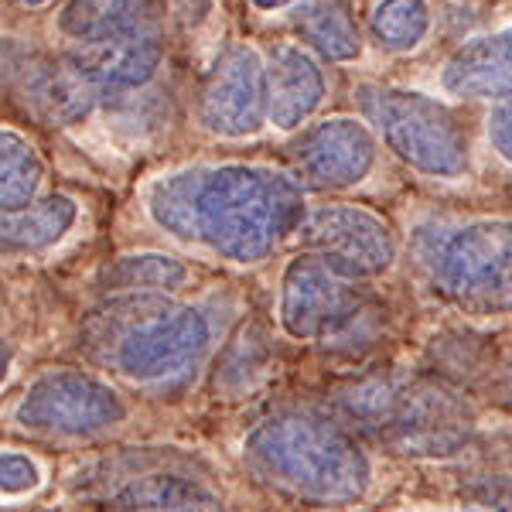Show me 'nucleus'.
I'll use <instances>...</instances> for the list:
<instances>
[{
    "label": "nucleus",
    "mask_w": 512,
    "mask_h": 512,
    "mask_svg": "<svg viewBox=\"0 0 512 512\" xmlns=\"http://www.w3.org/2000/svg\"><path fill=\"white\" fill-rule=\"evenodd\" d=\"M140 198L168 239L236 267L270 260L308 209L301 178L253 161L185 164L147 181Z\"/></svg>",
    "instance_id": "f257e3e1"
},
{
    "label": "nucleus",
    "mask_w": 512,
    "mask_h": 512,
    "mask_svg": "<svg viewBox=\"0 0 512 512\" xmlns=\"http://www.w3.org/2000/svg\"><path fill=\"white\" fill-rule=\"evenodd\" d=\"M243 461L263 485L318 506L362 502L373 489V461L355 434L304 410L260 420L243 437Z\"/></svg>",
    "instance_id": "f03ea898"
},
{
    "label": "nucleus",
    "mask_w": 512,
    "mask_h": 512,
    "mask_svg": "<svg viewBox=\"0 0 512 512\" xmlns=\"http://www.w3.org/2000/svg\"><path fill=\"white\" fill-rule=\"evenodd\" d=\"M219 311L212 304H175L161 294H130L99 332L106 366L134 386L164 390L185 383L205 366L219 342Z\"/></svg>",
    "instance_id": "7ed1b4c3"
},
{
    "label": "nucleus",
    "mask_w": 512,
    "mask_h": 512,
    "mask_svg": "<svg viewBox=\"0 0 512 512\" xmlns=\"http://www.w3.org/2000/svg\"><path fill=\"white\" fill-rule=\"evenodd\" d=\"M417 270L444 308L468 318L512 315V219L475 216L420 229Z\"/></svg>",
    "instance_id": "20e7f679"
},
{
    "label": "nucleus",
    "mask_w": 512,
    "mask_h": 512,
    "mask_svg": "<svg viewBox=\"0 0 512 512\" xmlns=\"http://www.w3.org/2000/svg\"><path fill=\"white\" fill-rule=\"evenodd\" d=\"M352 103L396 161L431 181L472 175V137L451 103L390 82H359Z\"/></svg>",
    "instance_id": "39448f33"
},
{
    "label": "nucleus",
    "mask_w": 512,
    "mask_h": 512,
    "mask_svg": "<svg viewBox=\"0 0 512 512\" xmlns=\"http://www.w3.org/2000/svg\"><path fill=\"white\" fill-rule=\"evenodd\" d=\"M345 410L379 441L420 458H448L472 434L465 403L431 383H362L345 396Z\"/></svg>",
    "instance_id": "423d86ee"
},
{
    "label": "nucleus",
    "mask_w": 512,
    "mask_h": 512,
    "mask_svg": "<svg viewBox=\"0 0 512 512\" xmlns=\"http://www.w3.org/2000/svg\"><path fill=\"white\" fill-rule=\"evenodd\" d=\"M369 315L376 311L359 280L335 274L315 253L304 250L280 274L277 321L297 342L355 345V335L369 328Z\"/></svg>",
    "instance_id": "0eeeda50"
},
{
    "label": "nucleus",
    "mask_w": 512,
    "mask_h": 512,
    "mask_svg": "<svg viewBox=\"0 0 512 512\" xmlns=\"http://www.w3.org/2000/svg\"><path fill=\"white\" fill-rule=\"evenodd\" d=\"M130 403L93 373L48 369L31 379L14 407V424L45 441H89L127 424Z\"/></svg>",
    "instance_id": "6e6552de"
},
{
    "label": "nucleus",
    "mask_w": 512,
    "mask_h": 512,
    "mask_svg": "<svg viewBox=\"0 0 512 512\" xmlns=\"http://www.w3.org/2000/svg\"><path fill=\"white\" fill-rule=\"evenodd\" d=\"M294 236L335 274L359 280V284L386 277L400 260V239L393 226L366 205H308Z\"/></svg>",
    "instance_id": "1a4fd4ad"
},
{
    "label": "nucleus",
    "mask_w": 512,
    "mask_h": 512,
    "mask_svg": "<svg viewBox=\"0 0 512 512\" xmlns=\"http://www.w3.org/2000/svg\"><path fill=\"white\" fill-rule=\"evenodd\" d=\"M198 123L219 140H250L267 123V59L250 41L219 52L198 89Z\"/></svg>",
    "instance_id": "9d476101"
},
{
    "label": "nucleus",
    "mask_w": 512,
    "mask_h": 512,
    "mask_svg": "<svg viewBox=\"0 0 512 512\" xmlns=\"http://www.w3.org/2000/svg\"><path fill=\"white\" fill-rule=\"evenodd\" d=\"M294 175L315 192H349L373 178L379 168V140L366 120L328 117L301 134L291 144Z\"/></svg>",
    "instance_id": "9b49d317"
},
{
    "label": "nucleus",
    "mask_w": 512,
    "mask_h": 512,
    "mask_svg": "<svg viewBox=\"0 0 512 512\" xmlns=\"http://www.w3.org/2000/svg\"><path fill=\"white\" fill-rule=\"evenodd\" d=\"M72 55H76L79 69L86 72V79L93 82L99 99L137 93L158 76L164 62L161 18L123 24L106 35L79 41Z\"/></svg>",
    "instance_id": "f8f14e48"
},
{
    "label": "nucleus",
    "mask_w": 512,
    "mask_h": 512,
    "mask_svg": "<svg viewBox=\"0 0 512 512\" xmlns=\"http://www.w3.org/2000/svg\"><path fill=\"white\" fill-rule=\"evenodd\" d=\"M444 96L465 103H506L512 99V21L465 38L437 72Z\"/></svg>",
    "instance_id": "ddd939ff"
},
{
    "label": "nucleus",
    "mask_w": 512,
    "mask_h": 512,
    "mask_svg": "<svg viewBox=\"0 0 512 512\" xmlns=\"http://www.w3.org/2000/svg\"><path fill=\"white\" fill-rule=\"evenodd\" d=\"M328 79L311 48L284 41L267 55V123L294 134L321 110Z\"/></svg>",
    "instance_id": "4468645a"
},
{
    "label": "nucleus",
    "mask_w": 512,
    "mask_h": 512,
    "mask_svg": "<svg viewBox=\"0 0 512 512\" xmlns=\"http://www.w3.org/2000/svg\"><path fill=\"white\" fill-rule=\"evenodd\" d=\"M287 21L297 41L325 62L349 65L366 52L352 0H294L287 7Z\"/></svg>",
    "instance_id": "2eb2a0df"
},
{
    "label": "nucleus",
    "mask_w": 512,
    "mask_h": 512,
    "mask_svg": "<svg viewBox=\"0 0 512 512\" xmlns=\"http://www.w3.org/2000/svg\"><path fill=\"white\" fill-rule=\"evenodd\" d=\"M106 502L113 509H219L222 495L192 472L154 465L137 475H123Z\"/></svg>",
    "instance_id": "dca6fc26"
},
{
    "label": "nucleus",
    "mask_w": 512,
    "mask_h": 512,
    "mask_svg": "<svg viewBox=\"0 0 512 512\" xmlns=\"http://www.w3.org/2000/svg\"><path fill=\"white\" fill-rule=\"evenodd\" d=\"M79 202L72 195L35 198L24 209L0 212V256H38L72 236Z\"/></svg>",
    "instance_id": "f3484780"
},
{
    "label": "nucleus",
    "mask_w": 512,
    "mask_h": 512,
    "mask_svg": "<svg viewBox=\"0 0 512 512\" xmlns=\"http://www.w3.org/2000/svg\"><path fill=\"white\" fill-rule=\"evenodd\" d=\"M434 31L431 0H376L369 14V38L390 55H410L427 45Z\"/></svg>",
    "instance_id": "a211bd4d"
},
{
    "label": "nucleus",
    "mask_w": 512,
    "mask_h": 512,
    "mask_svg": "<svg viewBox=\"0 0 512 512\" xmlns=\"http://www.w3.org/2000/svg\"><path fill=\"white\" fill-rule=\"evenodd\" d=\"M106 287L120 294H178L192 284V270L168 253H130L106 267Z\"/></svg>",
    "instance_id": "6ab92c4d"
},
{
    "label": "nucleus",
    "mask_w": 512,
    "mask_h": 512,
    "mask_svg": "<svg viewBox=\"0 0 512 512\" xmlns=\"http://www.w3.org/2000/svg\"><path fill=\"white\" fill-rule=\"evenodd\" d=\"M45 185V158L21 130L0 127V212L31 205Z\"/></svg>",
    "instance_id": "aec40b11"
},
{
    "label": "nucleus",
    "mask_w": 512,
    "mask_h": 512,
    "mask_svg": "<svg viewBox=\"0 0 512 512\" xmlns=\"http://www.w3.org/2000/svg\"><path fill=\"white\" fill-rule=\"evenodd\" d=\"M147 18H164V0H69L59 24L69 38L89 41Z\"/></svg>",
    "instance_id": "412c9836"
},
{
    "label": "nucleus",
    "mask_w": 512,
    "mask_h": 512,
    "mask_svg": "<svg viewBox=\"0 0 512 512\" xmlns=\"http://www.w3.org/2000/svg\"><path fill=\"white\" fill-rule=\"evenodd\" d=\"M45 485V465L28 451L0 448V499H21Z\"/></svg>",
    "instance_id": "4be33fe9"
},
{
    "label": "nucleus",
    "mask_w": 512,
    "mask_h": 512,
    "mask_svg": "<svg viewBox=\"0 0 512 512\" xmlns=\"http://www.w3.org/2000/svg\"><path fill=\"white\" fill-rule=\"evenodd\" d=\"M485 140L495 158L512 168V99L495 103V110L485 117Z\"/></svg>",
    "instance_id": "5701e85b"
},
{
    "label": "nucleus",
    "mask_w": 512,
    "mask_h": 512,
    "mask_svg": "<svg viewBox=\"0 0 512 512\" xmlns=\"http://www.w3.org/2000/svg\"><path fill=\"white\" fill-rule=\"evenodd\" d=\"M31 62H35L31 45H24L21 38H0V89L18 86Z\"/></svg>",
    "instance_id": "b1692460"
},
{
    "label": "nucleus",
    "mask_w": 512,
    "mask_h": 512,
    "mask_svg": "<svg viewBox=\"0 0 512 512\" xmlns=\"http://www.w3.org/2000/svg\"><path fill=\"white\" fill-rule=\"evenodd\" d=\"M14 362H18V352H14V345L0 338V390H4L7 379H11V373H14Z\"/></svg>",
    "instance_id": "393cba45"
},
{
    "label": "nucleus",
    "mask_w": 512,
    "mask_h": 512,
    "mask_svg": "<svg viewBox=\"0 0 512 512\" xmlns=\"http://www.w3.org/2000/svg\"><path fill=\"white\" fill-rule=\"evenodd\" d=\"M294 0H250V7L253 11H260V14H277V11H287Z\"/></svg>",
    "instance_id": "a878e982"
},
{
    "label": "nucleus",
    "mask_w": 512,
    "mask_h": 512,
    "mask_svg": "<svg viewBox=\"0 0 512 512\" xmlns=\"http://www.w3.org/2000/svg\"><path fill=\"white\" fill-rule=\"evenodd\" d=\"M14 4H21V7H45L48 0H14Z\"/></svg>",
    "instance_id": "bb28decb"
}]
</instances>
